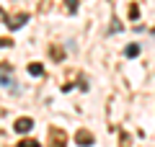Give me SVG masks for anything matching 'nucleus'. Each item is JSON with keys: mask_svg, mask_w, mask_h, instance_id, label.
I'll list each match as a JSON object with an SVG mask.
<instances>
[{"mask_svg": "<svg viewBox=\"0 0 155 147\" xmlns=\"http://www.w3.org/2000/svg\"><path fill=\"white\" fill-rule=\"evenodd\" d=\"M137 54H140V47H137V44L127 47V57H137Z\"/></svg>", "mask_w": 155, "mask_h": 147, "instance_id": "5", "label": "nucleus"}, {"mask_svg": "<svg viewBox=\"0 0 155 147\" xmlns=\"http://www.w3.org/2000/svg\"><path fill=\"white\" fill-rule=\"evenodd\" d=\"M31 126H34V121H31V119H26V116L16 121V132H21V134H26V132H31Z\"/></svg>", "mask_w": 155, "mask_h": 147, "instance_id": "1", "label": "nucleus"}, {"mask_svg": "<svg viewBox=\"0 0 155 147\" xmlns=\"http://www.w3.org/2000/svg\"><path fill=\"white\" fill-rule=\"evenodd\" d=\"M26 18H28V16H18V18H13V21L8 23V26H11V28H21L23 23H26Z\"/></svg>", "mask_w": 155, "mask_h": 147, "instance_id": "4", "label": "nucleus"}, {"mask_svg": "<svg viewBox=\"0 0 155 147\" xmlns=\"http://www.w3.org/2000/svg\"><path fill=\"white\" fill-rule=\"evenodd\" d=\"M91 142H93V137H91L88 132H80V134H78V145L85 147V145H91Z\"/></svg>", "mask_w": 155, "mask_h": 147, "instance_id": "3", "label": "nucleus"}, {"mask_svg": "<svg viewBox=\"0 0 155 147\" xmlns=\"http://www.w3.org/2000/svg\"><path fill=\"white\" fill-rule=\"evenodd\" d=\"M28 75H34V77H41V75H44V67L39 65V62H34V65H28Z\"/></svg>", "mask_w": 155, "mask_h": 147, "instance_id": "2", "label": "nucleus"}, {"mask_svg": "<svg viewBox=\"0 0 155 147\" xmlns=\"http://www.w3.org/2000/svg\"><path fill=\"white\" fill-rule=\"evenodd\" d=\"M129 16H132V18H137V16H140V8H137V5H132V11H129Z\"/></svg>", "mask_w": 155, "mask_h": 147, "instance_id": "7", "label": "nucleus"}, {"mask_svg": "<svg viewBox=\"0 0 155 147\" xmlns=\"http://www.w3.org/2000/svg\"><path fill=\"white\" fill-rule=\"evenodd\" d=\"M18 147H39V142H34V139H23Z\"/></svg>", "mask_w": 155, "mask_h": 147, "instance_id": "6", "label": "nucleus"}]
</instances>
